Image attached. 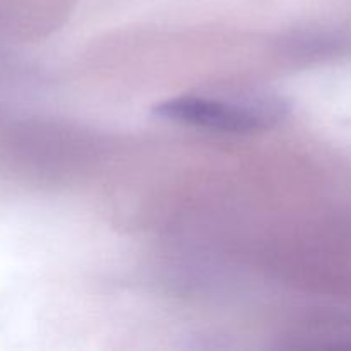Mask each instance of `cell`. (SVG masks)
Listing matches in <instances>:
<instances>
[{
	"instance_id": "cell-1",
	"label": "cell",
	"mask_w": 351,
	"mask_h": 351,
	"mask_svg": "<svg viewBox=\"0 0 351 351\" xmlns=\"http://www.w3.org/2000/svg\"><path fill=\"white\" fill-rule=\"evenodd\" d=\"M291 112V101L276 93H208L160 101L153 115L165 122L225 134H256L274 129Z\"/></svg>"
},
{
	"instance_id": "cell-2",
	"label": "cell",
	"mask_w": 351,
	"mask_h": 351,
	"mask_svg": "<svg viewBox=\"0 0 351 351\" xmlns=\"http://www.w3.org/2000/svg\"><path fill=\"white\" fill-rule=\"evenodd\" d=\"M64 0H0V48L40 38L55 24Z\"/></svg>"
},
{
	"instance_id": "cell-3",
	"label": "cell",
	"mask_w": 351,
	"mask_h": 351,
	"mask_svg": "<svg viewBox=\"0 0 351 351\" xmlns=\"http://www.w3.org/2000/svg\"><path fill=\"white\" fill-rule=\"evenodd\" d=\"M288 40V50L304 55L307 60H322L351 53V31L338 27L300 31Z\"/></svg>"
}]
</instances>
